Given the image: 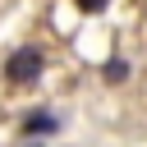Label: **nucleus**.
Listing matches in <instances>:
<instances>
[{
	"instance_id": "obj_1",
	"label": "nucleus",
	"mask_w": 147,
	"mask_h": 147,
	"mask_svg": "<svg viewBox=\"0 0 147 147\" xmlns=\"http://www.w3.org/2000/svg\"><path fill=\"white\" fill-rule=\"evenodd\" d=\"M46 69V60H41V51L37 46H23V51H14L9 60H5V78L9 83H18V87H28V83H37V74Z\"/></svg>"
},
{
	"instance_id": "obj_2",
	"label": "nucleus",
	"mask_w": 147,
	"mask_h": 147,
	"mask_svg": "<svg viewBox=\"0 0 147 147\" xmlns=\"http://www.w3.org/2000/svg\"><path fill=\"white\" fill-rule=\"evenodd\" d=\"M55 129H60V119H55L51 110H37V115L23 119V133H28V138H41V133H55Z\"/></svg>"
},
{
	"instance_id": "obj_3",
	"label": "nucleus",
	"mask_w": 147,
	"mask_h": 147,
	"mask_svg": "<svg viewBox=\"0 0 147 147\" xmlns=\"http://www.w3.org/2000/svg\"><path fill=\"white\" fill-rule=\"evenodd\" d=\"M124 74H129V64H124V60H110V64H106V78H110V83H119Z\"/></svg>"
},
{
	"instance_id": "obj_4",
	"label": "nucleus",
	"mask_w": 147,
	"mask_h": 147,
	"mask_svg": "<svg viewBox=\"0 0 147 147\" xmlns=\"http://www.w3.org/2000/svg\"><path fill=\"white\" fill-rule=\"evenodd\" d=\"M78 9H83V14H101V9H106V0H78Z\"/></svg>"
}]
</instances>
